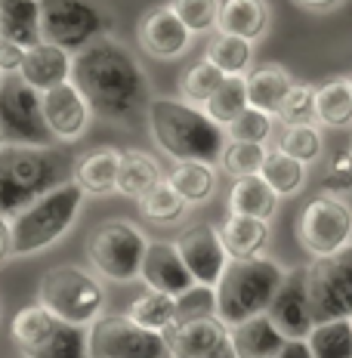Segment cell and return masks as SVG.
Returning a JSON list of instances; mask_svg holds the SVG:
<instances>
[{
	"label": "cell",
	"mask_w": 352,
	"mask_h": 358,
	"mask_svg": "<svg viewBox=\"0 0 352 358\" xmlns=\"http://www.w3.org/2000/svg\"><path fill=\"white\" fill-rule=\"evenodd\" d=\"M0 145H3V139H0Z\"/></svg>",
	"instance_id": "f5cc1de1"
},
{
	"label": "cell",
	"mask_w": 352,
	"mask_h": 358,
	"mask_svg": "<svg viewBox=\"0 0 352 358\" xmlns=\"http://www.w3.org/2000/svg\"><path fill=\"white\" fill-rule=\"evenodd\" d=\"M161 167L155 158L142 152H124L121 164H118V179H115V192H121L127 198H142L152 185L161 182Z\"/></svg>",
	"instance_id": "83f0119b"
},
{
	"label": "cell",
	"mask_w": 352,
	"mask_h": 358,
	"mask_svg": "<svg viewBox=\"0 0 352 358\" xmlns=\"http://www.w3.org/2000/svg\"><path fill=\"white\" fill-rule=\"evenodd\" d=\"M10 334L22 358H90L87 327L53 315L41 303L19 309L10 324Z\"/></svg>",
	"instance_id": "8992f818"
},
{
	"label": "cell",
	"mask_w": 352,
	"mask_h": 358,
	"mask_svg": "<svg viewBox=\"0 0 352 358\" xmlns=\"http://www.w3.org/2000/svg\"><path fill=\"white\" fill-rule=\"evenodd\" d=\"M349 93H352V78H349Z\"/></svg>",
	"instance_id": "f907efd6"
},
{
	"label": "cell",
	"mask_w": 352,
	"mask_h": 358,
	"mask_svg": "<svg viewBox=\"0 0 352 358\" xmlns=\"http://www.w3.org/2000/svg\"><path fill=\"white\" fill-rule=\"evenodd\" d=\"M41 106H43V117H47L50 133H53L56 139H62V143H71V139L84 136V130L90 127V117H93L84 93H80L71 80L41 93Z\"/></svg>",
	"instance_id": "e0dca14e"
},
{
	"label": "cell",
	"mask_w": 352,
	"mask_h": 358,
	"mask_svg": "<svg viewBox=\"0 0 352 358\" xmlns=\"http://www.w3.org/2000/svg\"><path fill=\"white\" fill-rule=\"evenodd\" d=\"M325 192H349L352 189V148H337L328 158L325 176H321Z\"/></svg>",
	"instance_id": "ee69618b"
},
{
	"label": "cell",
	"mask_w": 352,
	"mask_h": 358,
	"mask_svg": "<svg viewBox=\"0 0 352 358\" xmlns=\"http://www.w3.org/2000/svg\"><path fill=\"white\" fill-rule=\"evenodd\" d=\"M269 322L281 331L284 340H306L312 331V309H309V290H306V268H290L284 272L279 290L266 309Z\"/></svg>",
	"instance_id": "5bb4252c"
},
{
	"label": "cell",
	"mask_w": 352,
	"mask_h": 358,
	"mask_svg": "<svg viewBox=\"0 0 352 358\" xmlns=\"http://www.w3.org/2000/svg\"><path fill=\"white\" fill-rule=\"evenodd\" d=\"M164 340H167V349L183 352L185 358H238L229 337V327L216 315L176 322L164 334Z\"/></svg>",
	"instance_id": "2e32d148"
},
{
	"label": "cell",
	"mask_w": 352,
	"mask_h": 358,
	"mask_svg": "<svg viewBox=\"0 0 352 358\" xmlns=\"http://www.w3.org/2000/svg\"><path fill=\"white\" fill-rule=\"evenodd\" d=\"M247 106H251V102H247V78L244 74H229V78L216 87V93L204 102V111L216 124L226 127L235 121Z\"/></svg>",
	"instance_id": "e575fe53"
},
{
	"label": "cell",
	"mask_w": 352,
	"mask_h": 358,
	"mask_svg": "<svg viewBox=\"0 0 352 358\" xmlns=\"http://www.w3.org/2000/svg\"><path fill=\"white\" fill-rule=\"evenodd\" d=\"M269 28V3L266 0H220L216 31L235 34L244 41H257Z\"/></svg>",
	"instance_id": "44dd1931"
},
{
	"label": "cell",
	"mask_w": 352,
	"mask_h": 358,
	"mask_svg": "<svg viewBox=\"0 0 352 358\" xmlns=\"http://www.w3.org/2000/svg\"><path fill=\"white\" fill-rule=\"evenodd\" d=\"M124 315L133 318V322L142 324V327H148V331L167 334L170 327L176 324V296L148 287L146 294H139L136 300L127 306Z\"/></svg>",
	"instance_id": "f1b7e54d"
},
{
	"label": "cell",
	"mask_w": 352,
	"mask_h": 358,
	"mask_svg": "<svg viewBox=\"0 0 352 358\" xmlns=\"http://www.w3.org/2000/svg\"><path fill=\"white\" fill-rule=\"evenodd\" d=\"M71 84L84 93L90 111L108 124L136 121L152 102L139 59L111 34L71 56Z\"/></svg>",
	"instance_id": "6da1fadb"
},
{
	"label": "cell",
	"mask_w": 352,
	"mask_h": 358,
	"mask_svg": "<svg viewBox=\"0 0 352 358\" xmlns=\"http://www.w3.org/2000/svg\"><path fill=\"white\" fill-rule=\"evenodd\" d=\"M253 41H244V37H235V34H223L216 31L211 37V43H207L204 50V59L207 62H213L216 69L223 74H244L247 65H251V56H253Z\"/></svg>",
	"instance_id": "d6a6232c"
},
{
	"label": "cell",
	"mask_w": 352,
	"mask_h": 358,
	"mask_svg": "<svg viewBox=\"0 0 352 358\" xmlns=\"http://www.w3.org/2000/svg\"><path fill=\"white\" fill-rule=\"evenodd\" d=\"M139 278L152 290H161V294H170V296H183L185 290H192L198 285V281L192 278L189 266L179 257L176 244H167V241H152L146 248Z\"/></svg>",
	"instance_id": "ac0fdd59"
},
{
	"label": "cell",
	"mask_w": 352,
	"mask_h": 358,
	"mask_svg": "<svg viewBox=\"0 0 352 358\" xmlns=\"http://www.w3.org/2000/svg\"><path fill=\"white\" fill-rule=\"evenodd\" d=\"M263 161H266V148L263 143H232L229 139V145L223 148V170H226L229 176H253V173H260V167H263Z\"/></svg>",
	"instance_id": "f35d334b"
},
{
	"label": "cell",
	"mask_w": 352,
	"mask_h": 358,
	"mask_svg": "<svg viewBox=\"0 0 352 358\" xmlns=\"http://www.w3.org/2000/svg\"><path fill=\"white\" fill-rule=\"evenodd\" d=\"M275 192L260 173L253 176H238L229 189V213L232 216H257L269 220L275 213Z\"/></svg>",
	"instance_id": "484cf974"
},
{
	"label": "cell",
	"mask_w": 352,
	"mask_h": 358,
	"mask_svg": "<svg viewBox=\"0 0 352 358\" xmlns=\"http://www.w3.org/2000/svg\"><path fill=\"white\" fill-rule=\"evenodd\" d=\"M316 121L325 127H349L352 124V93L349 80L334 78L316 87Z\"/></svg>",
	"instance_id": "1f68e13d"
},
{
	"label": "cell",
	"mask_w": 352,
	"mask_h": 358,
	"mask_svg": "<svg viewBox=\"0 0 352 358\" xmlns=\"http://www.w3.org/2000/svg\"><path fill=\"white\" fill-rule=\"evenodd\" d=\"M201 315H216V294H213V287L195 285L183 296H176V322L201 318Z\"/></svg>",
	"instance_id": "7bdbcfd3"
},
{
	"label": "cell",
	"mask_w": 352,
	"mask_h": 358,
	"mask_svg": "<svg viewBox=\"0 0 352 358\" xmlns=\"http://www.w3.org/2000/svg\"><path fill=\"white\" fill-rule=\"evenodd\" d=\"M229 337H232V346H235L238 358H272L284 343L281 331L269 322L266 312L229 327Z\"/></svg>",
	"instance_id": "7402d4cb"
},
{
	"label": "cell",
	"mask_w": 352,
	"mask_h": 358,
	"mask_svg": "<svg viewBox=\"0 0 352 358\" xmlns=\"http://www.w3.org/2000/svg\"><path fill=\"white\" fill-rule=\"evenodd\" d=\"M167 182L174 185L176 195L183 198L185 204H201V201L211 198L216 176H213L211 164H204V161H176Z\"/></svg>",
	"instance_id": "f546056e"
},
{
	"label": "cell",
	"mask_w": 352,
	"mask_h": 358,
	"mask_svg": "<svg viewBox=\"0 0 352 358\" xmlns=\"http://www.w3.org/2000/svg\"><path fill=\"white\" fill-rule=\"evenodd\" d=\"M0 139L3 145H53L41 106V93L19 74H6L0 84Z\"/></svg>",
	"instance_id": "30bf717a"
},
{
	"label": "cell",
	"mask_w": 352,
	"mask_h": 358,
	"mask_svg": "<svg viewBox=\"0 0 352 358\" xmlns=\"http://www.w3.org/2000/svg\"><path fill=\"white\" fill-rule=\"evenodd\" d=\"M284 278L281 266L266 257L229 259L216 281V318L226 327H235L253 315H263L275 290Z\"/></svg>",
	"instance_id": "277c9868"
},
{
	"label": "cell",
	"mask_w": 352,
	"mask_h": 358,
	"mask_svg": "<svg viewBox=\"0 0 352 358\" xmlns=\"http://www.w3.org/2000/svg\"><path fill=\"white\" fill-rule=\"evenodd\" d=\"M161 358H185V355H183V352H174V349H167V352H164Z\"/></svg>",
	"instance_id": "681fc988"
},
{
	"label": "cell",
	"mask_w": 352,
	"mask_h": 358,
	"mask_svg": "<svg viewBox=\"0 0 352 358\" xmlns=\"http://www.w3.org/2000/svg\"><path fill=\"white\" fill-rule=\"evenodd\" d=\"M223 80H226V74L216 69L213 62H207V59H198V62H195L192 69L183 74V80H179V90H183L185 102L204 108V102L216 93V87H220Z\"/></svg>",
	"instance_id": "8d00e7d4"
},
{
	"label": "cell",
	"mask_w": 352,
	"mask_h": 358,
	"mask_svg": "<svg viewBox=\"0 0 352 358\" xmlns=\"http://www.w3.org/2000/svg\"><path fill=\"white\" fill-rule=\"evenodd\" d=\"M223 248L232 259H251L260 257L269 244V222L257 220V216H232L220 229Z\"/></svg>",
	"instance_id": "603a6c76"
},
{
	"label": "cell",
	"mask_w": 352,
	"mask_h": 358,
	"mask_svg": "<svg viewBox=\"0 0 352 358\" xmlns=\"http://www.w3.org/2000/svg\"><path fill=\"white\" fill-rule=\"evenodd\" d=\"M306 290L316 324L352 318V244L328 257H316V263L306 268Z\"/></svg>",
	"instance_id": "8fae6325"
},
{
	"label": "cell",
	"mask_w": 352,
	"mask_h": 358,
	"mask_svg": "<svg viewBox=\"0 0 352 358\" xmlns=\"http://www.w3.org/2000/svg\"><path fill=\"white\" fill-rule=\"evenodd\" d=\"M71 152L56 145H0V216L13 220L34 198L74 179Z\"/></svg>",
	"instance_id": "7a4b0ae2"
},
{
	"label": "cell",
	"mask_w": 352,
	"mask_h": 358,
	"mask_svg": "<svg viewBox=\"0 0 352 358\" xmlns=\"http://www.w3.org/2000/svg\"><path fill=\"white\" fill-rule=\"evenodd\" d=\"M118 164H121V152L115 148H93L84 158L74 164V182L90 195H106L115 192L118 179Z\"/></svg>",
	"instance_id": "4316f807"
},
{
	"label": "cell",
	"mask_w": 352,
	"mask_h": 358,
	"mask_svg": "<svg viewBox=\"0 0 352 358\" xmlns=\"http://www.w3.org/2000/svg\"><path fill=\"white\" fill-rule=\"evenodd\" d=\"M84 195L87 192L74 179H69V182L56 185V189L43 192L41 198H34L25 210H19L10 220L13 257H25V253H37V250L50 248V244H56L71 229V222L78 220Z\"/></svg>",
	"instance_id": "5b68a950"
},
{
	"label": "cell",
	"mask_w": 352,
	"mask_h": 358,
	"mask_svg": "<svg viewBox=\"0 0 352 358\" xmlns=\"http://www.w3.org/2000/svg\"><path fill=\"white\" fill-rule=\"evenodd\" d=\"M10 244H13V238H10V222L0 216V263H3L6 257H13V253H10Z\"/></svg>",
	"instance_id": "7dc6e473"
},
{
	"label": "cell",
	"mask_w": 352,
	"mask_h": 358,
	"mask_svg": "<svg viewBox=\"0 0 352 358\" xmlns=\"http://www.w3.org/2000/svg\"><path fill=\"white\" fill-rule=\"evenodd\" d=\"M148 130L164 155L174 161H204L220 164L223 148H226V127L216 124L204 108L192 102L167 99V96H152L146 108Z\"/></svg>",
	"instance_id": "3957f363"
},
{
	"label": "cell",
	"mask_w": 352,
	"mask_h": 358,
	"mask_svg": "<svg viewBox=\"0 0 352 358\" xmlns=\"http://www.w3.org/2000/svg\"><path fill=\"white\" fill-rule=\"evenodd\" d=\"M192 31L170 6H155L139 19V43L158 59H176L189 50Z\"/></svg>",
	"instance_id": "d6986e66"
},
{
	"label": "cell",
	"mask_w": 352,
	"mask_h": 358,
	"mask_svg": "<svg viewBox=\"0 0 352 358\" xmlns=\"http://www.w3.org/2000/svg\"><path fill=\"white\" fill-rule=\"evenodd\" d=\"M87 352L90 358H161L167 340L127 315H99L90 324Z\"/></svg>",
	"instance_id": "7c38bea8"
},
{
	"label": "cell",
	"mask_w": 352,
	"mask_h": 358,
	"mask_svg": "<svg viewBox=\"0 0 352 358\" xmlns=\"http://www.w3.org/2000/svg\"><path fill=\"white\" fill-rule=\"evenodd\" d=\"M0 84H3V74H0Z\"/></svg>",
	"instance_id": "816d5d0a"
},
{
	"label": "cell",
	"mask_w": 352,
	"mask_h": 358,
	"mask_svg": "<svg viewBox=\"0 0 352 358\" xmlns=\"http://www.w3.org/2000/svg\"><path fill=\"white\" fill-rule=\"evenodd\" d=\"M37 303L43 309H50L53 315L65 318V322L90 327L99 318L102 306H106V294H102L99 281L90 272H84V268L56 266L41 278Z\"/></svg>",
	"instance_id": "ba28073f"
},
{
	"label": "cell",
	"mask_w": 352,
	"mask_h": 358,
	"mask_svg": "<svg viewBox=\"0 0 352 358\" xmlns=\"http://www.w3.org/2000/svg\"><path fill=\"white\" fill-rule=\"evenodd\" d=\"M226 136L232 143H266L272 136V115L247 106L232 124H226Z\"/></svg>",
	"instance_id": "ab89813d"
},
{
	"label": "cell",
	"mask_w": 352,
	"mask_h": 358,
	"mask_svg": "<svg viewBox=\"0 0 352 358\" xmlns=\"http://www.w3.org/2000/svg\"><path fill=\"white\" fill-rule=\"evenodd\" d=\"M41 13V41L80 53L96 37L111 34L115 22L99 0H37Z\"/></svg>",
	"instance_id": "52a82bcc"
},
{
	"label": "cell",
	"mask_w": 352,
	"mask_h": 358,
	"mask_svg": "<svg viewBox=\"0 0 352 358\" xmlns=\"http://www.w3.org/2000/svg\"><path fill=\"white\" fill-rule=\"evenodd\" d=\"M0 41L34 47L41 43V13L37 0H0Z\"/></svg>",
	"instance_id": "cb8c5ba5"
},
{
	"label": "cell",
	"mask_w": 352,
	"mask_h": 358,
	"mask_svg": "<svg viewBox=\"0 0 352 358\" xmlns=\"http://www.w3.org/2000/svg\"><path fill=\"white\" fill-rule=\"evenodd\" d=\"M139 207L152 222H164V226H167V222H176L179 216L185 213V201L176 195V189L167 182V179H161L158 185H152V189L139 198Z\"/></svg>",
	"instance_id": "74e56055"
},
{
	"label": "cell",
	"mask_w": 352,
	"mask_h": 358,
	"mask_svg": "<svg viewBox=\"0 0 352 358\" xmlns=\"http://www.w3.org/2000/svg\"><path fill=\"white\" fill-rule=\"evenodd\" d=\"M290 87H294V78L288 74V69L269 62L263 69L251 71V78H247V102L275 117Z\"/></svg>",
	"instance_id": "d4e9b609"
},
{
	"label": "cell",
	"mask_w": 352,
	"mask_h": 358,
	"mask_svg": "<svg viewBox=\"0 0 352 358\" xmlns=\"http://www.w3.org/2000/svg\"><path fill=\"white\" fill-rule=\"evenodd\" d=\"M19 78L25 80L28 87H34L37 93H47L65 80H71V53L56 43H34V47L25 50V59H22Z\"/></svg>",
	"instance_id": "ffe728a7"
},
{
	"label": "cell",
	"mask_w": 352,
	"mask_h": 358,
	"mask_svg": "<svg viewBox=\"0 0 352 358\" xmlns=\"http://www.w3.org/2000/svg\"><path fill=\"white\" fill-rule=\"evenodd\" d=\"M146 235L127 220H108L96 226L87 238V257L108 281L139 278L142 257H146Z\"/></svg>",
	"instance_id": "9c48e42d"
},
{
	"label": "cell",
	"mask_w": 352,
	"mask_h": 358,
	"mask_svg": "<svg viewBox=\"0 0 352 358\" xmlns=\"http://www.w3.org/2000/svg\"><path fill=\"white\" fill-rule=\"evenodd\" d=\"M260 176L266 179L275 195H297L306 185V164H300L297 158H290V155L275 148V152H266Z\"/></svg>",
	"instance_id": "836d02e7"
},
{
	"label": "cell",
	"mask_w": 352,
	"mask_h": 358,
	"mask_svg": "<svg viewBox=\"0 0 352 358\" xmlns=\"http://www.w3.org/2000/svg\"><path fill=\"white\" fill-rule=\"evenodd\" d=\"M22 59H25V47L10 41H0V74H19L22 69Z\"/></svg>",
	"instance_id": "f6af8a7d"
},
{
	"label": "cell",
	"mask_w": 352,
	"mask_h": 358,
	"mask_svg": "<svg viewBox=\"0 0 352 358\" xmlns=\"http://www.w3.org/2000/svg\"><path fill=\"white\" fill-rule=\"evenodd\" d=\"M272 358H312V349L306 340H284Z\"/></svg>",
	"instance_id": "bcb514c9"
},
{
	"label": "cell",
	"mask_w": 352,
	"mask_h": 358,
	"mask_svg": "<svg viewBox=\"0 0 352 358\" xmlns=\"http://www.w3.org/2000/svg\"><path fill=\"white\" fill-rule=\"evenodd\" d=\"M176 250L183 257V263L189 266L192 278L204 287H216L223 268L229 263V253L223 248L220 229H213L211 222H198L189 226L185 232L176 235Z\"/></svg>",
	"instance_id": "9a60e30c"
},
{
	"label": "cell",
	"mask_w": 352,
	"mask_h": 358,
	"mask_svg": "<svg viewBox=\"0 0 352 358\" xmlns=\"http://www.w3.org/2000/svg\"><path fill=\"white\" fill-rule=\"evenodd\" d=\"M306 343L312 349V358H352V318L312 324Z\"/></svg>",
	"instance_id": "4dcf8cb0"
},
{
	"label": "cell",
	"mask_w": 352,
	"mask_h": 358,
	"mask_svg": "<svg viewBox=\"0 0 352 358\" xmlns=\"http://www.w3.org/2000/svg\"><path fill=\"white\" fill-rule=\"evenodd\" d=\"M167 6L183 19V25L192 34H207L211 28H216L220 0H170Z\"/></svg>",
	"instance_id": "60d3db41"
},
{
	"label": "cell",
	"mask_w": 352,
	"mask_h": 358,
	"mask_svg": "<svg viewBox=\"0 0 352 358\" xmlns=\"http://www.w3.org/2000/svg\"><path fill=\"white\" fill-rule=\"evenodd\" d=\"M297 238L312 257H328L352 241V210L334 195H318L303 207Z\"/></svg>",
	"instance_id": "4fadbf2b"
},
{
	"label": "cell",
	"mask_w": 352,
	"mask_h": 358,
	"mask_svg": "<svg viewBox=\"0 0 352 358\" xmlns=\"http://www.w3.org/2000/svg\"><path fill=\"white\" fill-rule=\"evenodd\" d=\"M275 117H279L281 124H297V121H306V117H316V87L294 84L288 90V96H284Z\"/></svg>",
	"instance_id": "b9f144b4"
},
{
	"label": "cell",
	"mask_w": 352,
	"mask_h": 358,
	"mask_svg": "<svg viewBox=\"0 0 352 358\" xmlns=\"http://www.w3.org/2000/svg\"><path fill=\"white\" fill-rule=\"evenodd\" d=\"M297 3L312 13H328V10H334V6H340L343 0H297Z\"/></svg>",
	"instance_id": "c3c4849f"
},
{
	"label": "cell",
	"mask_w": 352,
	"mask_h": 358,
	"mask_svg": "<svg viewBox=\"0 0 352 358\" xmlns=\"http://www.w3.org/2000/svg\"><path fill=\"white\" fill-rule=\"evenodd\" d=\"M321 133L316 124L309 121H297V124H288L279 139V152L297 158L300 164H312L321 158Z\"/></svg>",
	"instance_id": "d590c367"
}]
</instances>
